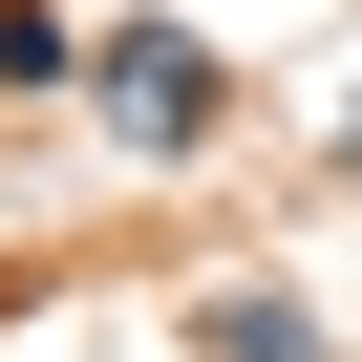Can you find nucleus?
Returning a JSON list of instances; mask_svg holds the SVG:
<instances>
[{"mask_svg": "<svg viewBox=\"0 0 362 362\" xmlns=\"http://www.w3.org/2000/svg\"><path fill=\"white\" fill-rule=\"evenodd\" d=\"M86 107H107L128 170H192V149L235 128V64H214L192 22H107V43H86Z\"/></svg>", "mask_w": 362, "mask_h": 362, "instance_id": "obj_1", "label": "nucleus"}, {"mask_svg": "<svg viewBox=\"0 0 362 362\" xmlns=\"http://www.w3.org/2000/svg\"><path fill=\"white\" fill-rule=\"evenodd\" d=\"M192 341H214V362H320V320H298V298H277V277H235V298H214V320H192Z\"/></svg>", "mask_w": 362, "mask_h": 362, "instance_id": "obj_2", "label": "nucleus"}, {"mask_svg": "<svg viewBox=\"0 0 362 362\" xmlns=\"http://www.w3.org/2000/svg\"><path fill=\"white\" fill-rule=\"evenodd\" d=\"M64 64H86V43H64V22H43V0H0V107H43V86H64Z\"/></svg>", "mask_w": 362, "mask_h": 362, "instance_id": "obj_3", "label": "nucleus"}]
</instances>
